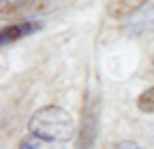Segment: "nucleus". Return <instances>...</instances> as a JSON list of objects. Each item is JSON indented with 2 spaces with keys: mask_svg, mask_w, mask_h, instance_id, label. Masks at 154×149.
<instances>
[{
  "mask_svg": "<svg viewBox=\"0 0 154 149\" xmlns=\"http://www.w3.org/2000/svg\"><path fill=\"white\" fill-rule=\"evenodd\" d=\"M74 117L60 106H44L32 112L19 149H67V142L74 140Z\"/></svg>",
  "mask_w": 154,
  "mask_h": 149,
  "instance_id": "1",
  "label": "nucleus"
},
{
  "mask_svg": "<svg viewBox=\"0 0 154 149\" xmlns=\"http://www.w3.org/2000/svg\"><path fill=\"white\" fill-rule=\"evenodd\" d=\"M115 149H143V147H140L138 142H134V140H122Z\"/></svg>",
  "mask_w": 154,
  "mask_h": 149,
  "instance_id": "8",
  "label": "nucleus"
},
{
  "mask_svg": "<svg viewBox=\"0 0 154 149\" xmlns=\"http://www.w3.org/2000/svg\"><path fill=\"white\" fill-rule=\"evenodd\" d=\"M46 9V0H2L0 2V16L2 21H28L35 19V14Z\"/></svg>",
  "mask_w": 154,
  "mask_h": 149,
  "instance_id": "3",
  "label": "nucleus"
},
{
  "mask_svg": "<svg viewBox=\"0 0 154 149\" xmlns=\"http://www.w3.org/2000/svg\"><path fill=\"white\" fill-rule=\"evenodd\" d=\"M99 108L101 103L97 99H90L83 108V119H81V131L76 136V149H92L99 131Z\"/></svg>",
  "mask_w": 154,
  "mask_h": 149,
  "instance_id": "2",
  "label": "nucleus"
},
{
  "mask_svg": "<svg viewBox=\"0 0 154 149\" xmlns=\"http://www.w3.org/2000/svg\"><path fill=\"white\" fill-rule=\"evenodd\" d=\"M154 32V5L143 9L134 21H129L127 34L129 37H143V34H152Z\"/></svg>",
  "mask_w": 154,
  "mask_h": 149,
  "instance_id": "6",
  "label": "nucleus"
},
{
  "mask_svg": "<svg viewBox=\"0 0 154 149\" xmlns=\"http://www.w3.org/2000/svg\"><path fill=\"white\" fill-rule=\"evenodd\" d=\"M44 28V23L39 19H28V21H19V23H9V25L2 28V32H0V44L7 46V44H14V41H19V39H26L28 34L32 32H39Z\"/></svg>",
  "mask_w": 154,
  "mask_h": 149,
  "instance_id": "4",
  "label": "nucleus"
},
{
  "mask_svg": "<svg viewBox=\"0 0 154 149\" xmlns=\"http://www.w3.org/2000/svg\"><path fill=\"white\" fill-rule=\"evenodd\" d=\"M147 2L149 0H108L106 2V12H108L110 19L124 21L129 16H134L136 12H140Z\"/></svg>",
  "mask_w": 154,
  "mask_h": 149,
  "instance_id": "5",
  "label": "nucleus"
},
{
  "mask_svg": "<svg viewBox=\"0 0 154 149\" xmlns=\"http://www.w3.org/2000/svg\"><path fill=\"white\" fill-rule=\"evenodd\" d=\"M136 106H138V110H140V112L152 115V112H154V87H147V90L143 92L140 97H138V101H136Z\"/></svg>",
  "mask_w": 154,
  "mask_h": 149,
  "instance_id": "7",
  "label": "nucleus"
},
{
  "mask_svg": "<svg viewBox=\"0 0 154 149\" xmlns=\"http://www.w3.org/2000/svg\"><path fill=\"white\" fill-rule=\"evenodd\" d=\"M152 69H154V58H152Z\"/></svg>",
  "mask_w": 154,
  "mask_h": 149,
  "instance_id": "9",
  "label": "nucleus"
}]
</instances>
